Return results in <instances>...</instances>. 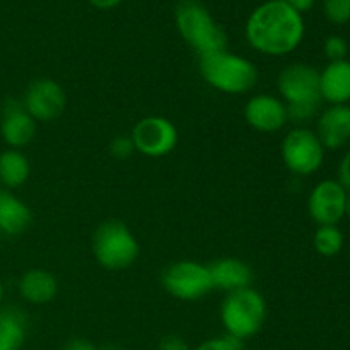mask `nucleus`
I'll list each match as a JSON object with an SVG mask.
<instances>
[{"label": "nucleus", "instance_id": "1", "mask_svg": "<svg viewBox=\"0 0 350 350\" xmlns=\"http://www.w3.org/2000/svg\"><path fill=\"white\" fill-rule=\"evenodd\" d=\"M246 38L260 53L284 57L303 41V16L284 0L263 2L246 21Z\"/></svg>", "mask_w": 350, "mask_h": 350}, {"label": "nucleus", "instance_id": "2", "mask_svg": "<svg viewBox=\"0 0 350 350\" xmlns=\"http://www.w3.org/2000/svg\"><path fill=\"white\" fill-rule=\"evenodd\" d=\"M277 89L294 122H306L317 115L321 103L320 72L306 64H294L284 68L277 79Z\"/></svg>", "mask_w": 350, "mask_h": 350}, {"label": "nucleus", "instance_id": "3", "mask_svg": "<svg viewBox=\"0 0 350 350\" xmlns=\"http://www.w3.org/2000/svg\"><path fill=\"white\" fill-rule=\"evenodd\" d=\"M198 67L205 82L226 94H245L258 82L255 64L228 50L204 55Z\"/></svg>", "mask_w": 350, "mask_h": 350}, {"label": "nucleus", "instance_id": "4", "mask_svg": "<svg viewBox=\"0 0 350 350\" xmlns=\"http://www.w3.org/2000/svg\"><path fill=\"white\" fill-rule=\"evenodd\" d=\"M176 26L183 40L200 57L228 50V36L207 7L198 0H181L176 7Z\"/></svg>", "mask_w": 350, "mask_h": 350}, {"label": "nucleus", "instance_id": "5", "mask_svg": "<svg viewBox=\"0 0 350 350\" xmlns=\"http://www.w3.org/2000/svg\"><path fill=\"white\" fill-rule=\"evenodd\" d=\"M267 320L265 297L252 287L228 293L221 306V321L226 335L245 342L262 330Z\"/></svg>", "mask_w": 350, "mask_h": 350}, {"label": "nucleus", "instance_id": "6", "mask_svg": "<svg viewBox=\"0 0 350 350\" xmlns=\"http://www.w3.org/2000/svg\"><path fill=\"white\" fill-rule=\"evenodd\" d=\"M92 252L99 265L108 270H122L137 260L140 246L133 232L123 222H105L96 231Z\"/></svg>", "mask_w": 350, "mask_h": 350}, {"label": "nucleus", "instance_id": "7", "mask_svg": "<svg viewBox=\"0 0 350 350\" xmlns=\"http://www.w3.org/2000/svg\"><path fill=\"white\" fill-rule=\"evenodd\" d=\"M282 159L291 173L308 176L317 173L325 159V147L314 132L308 129H294L282 142Z\"/></svg>", "mask_w": 350, "mask_h": 350}, {"label": "nucleus", "instance_id": "8", "mask_svg": "<svg viewBox=\"0 0 350 350\" xmlns=\"http://www.w3.org/2000/svg\"><path fill=\"white\" fill-rule=\"evenodd\" d=\"M163 287L181 301H197L207 296L212 286L208 267L197 262H176L163 273Z\"/></svg>", "mask_w": 350, "mask_h": 350}, {"label": "nucleus", "instance_id": "9", "mask_svg": "<svg viewBox=\"0 0 350 350\" xmlns=\"http://www.w3.org/2000/svg\"><path fill=\"white\" fill-rule=\"evenodd\" d=\"M132 142L144 156L163 157L176 147L178 130L164 116H147L133 126Z\"/></svg>", "mask_w": 350, "mask_h": 350}, {"label": "nucleus", "instance_id": "10", "mask_svg": "<svg viewBox=\"0 0 350 350\" xmlns=\"http://www.w3.org/2000/svg\"><path fill=\"white\" fill-rule=\"evenodd\" d=\"M347 195V190L338 181H320L308 198V211L313 221L320 226H337L345 215Z\"/></svg>", "mask_w": 350, "mask_h": 350}, {"label": "nucleus", "instance_id": "11", "mask_svg": "<svg viewBox=\"0 0 350 350\" xmlns=\"http://www.w3.org/2000/svg\"><path fill=\"white\" fill-rule=\"evenodd\" d=\"M67 98L64 89L51 79H40L27 88L23 106L34 122H51L64 113Z\"/></svg>", "mask_w": 350, "mask_h": 350}, {"label": "nucleus", "instance_id": "12", "mask_svg": "<svg viewBox=\"0 0 350 350\" xmlns=\"http://www.w3.org/2000/svg\"><path fill=\"white\" fill-rule=\"evenodd\" d=\"M245 118L258 132H279L287 123V108L282 99L270 94H256L246 103Z\"/></svg>", "mask_w": 350, "mask_h": 350}, {"label": "nucleus", "instance_id": "13", "mask_svg": "<svg viewBox=\"0 0 350 350\" xmlns=\"http://www.w3.org/2000/svg\"><path fill=\"white\" fill-rule=\"evenodd\" d=\"M2 139L10 149H21L27 146L36 135V122L24 109L23 103L7 101L3 106L2 122H0Z\"/></svg>", "mask_w": 350, "mask_h": 350}, {"label": "nucleus", "instance_id": "14", "mask_svg": "<svg viewBox=\"0 0 350 350\" xmlns=\"http://www.w3.org/2000/svg\"><path fill=\"white\" fill-rule=\"evenodd\" d=\"M318 139L325 149H340L350 140V106L332 105L318 120Z\"/></svg>", "mask_w": 350, "mask_h": 350}, {"label": "nucleus", "instance_id": "15", "mask_svg": "<svg viewBox=\"0 0 350 350\" xmlns=\"http://www.w3.org/2000/svg\"><path fill=\"white\" fill-rule=\"evenodd\" d=\"M212 286L214 289L234 293V291L250 287L253 280V272L245 262L238 258H222L208 265Z\"/></svg>", "mask_w": 350, "mask_h": 350}, {"label": "nucleus", "instance_id": "16", "mask_svg": "<svg viewBox=\"0 0 350 350\" xmlns=\"http://www.w3.org/2000/svg\"><path fill=\"white\" fill-rule=\"evenodd\" d=\"M321 99L332 105H347L350 101V62H330L320 74Z\"/></svg>", "mask_w": 350, "mask_h": 350}, {"label": "nucleus", "instance_id": "17", "mask_svg": "<svg viewBox=\"0 0 350 350\" xmlns=\"http://www.w3.org/2000/svg\"><path fill=\"white\" fill-rule=\"evenodd\" d=\"M31 211L21 198L9 190H0V232L9 236L23 234L31 224Z\"/></svg>", "mask_w": 350, "mask_h": 350}, {"label": "nucleus", "instance_id": "18", "mask_svg": "<svg viewBox=\"0 0 350 350\" xmlns=\"http://www.w3.org/2000/svg\"><path fill=\"white\" fill-rule=\"evenodd\" d=\"M57 279L46 270L34 269L24 273L19 280V294L31 304H46L57 296Z\"/></svg>", "mask_w": 350, "mask_h": 350}, {"label": "nucleus", "instance_id": "19", "mask_svg": "<svg viewBox=\"0 0 350 350\" xmlns=\"http://www.w3.org/2000/svg\"><path fill=\"white\" fill-rule=\"evenodd\" d=\"M29 161L19 149H7L0 154V183L17 188L29 178Z\"/></svg>", "mask_w": 350, "mask_h": 350}, {"label": "nucleus", "instance_id": "20", "mask_svg": "<svg viewBox=\"0 0 350 350\" xmlns=\"http://www.w3.org/2000/svg\"><path fill=\"white\" fill-rule=\"evenodd\" d=\"M26 338V320L19 310H5L0 313V345L9 350H19Z\"/></svg>", "mask_w": 350, "mask_h": 350}, {"label": "nucleus", "instance_id": "21", "mask_svg": "<svg viewBox=\"0 0 350 350\" xmlns=\"http://www.w3.org/2000/svg\"><path fill=\"white\" fill-rule=\"evenodd\" d=\"M314 250L323 256H335L344 248V234L337 226H320L313 238Z\"/></svg>", "mask_w": 350, "mask_h": 350}, {"label": "nucleus", "instance_id": "22", "mask_svg": "<svg viewBox=\"0 0 350 350\" xmlns=\"http://www.w3.org/2000/svg\"><path fill=\"white\" fill-rule=\"evenodd\" d=\"M325 16L334 24H345L350 21V0H325Z\"/></svg>", "mask_w": 350, "mask_h": 350}, {"label": "nucleus", "instance_id": "23", "mask_svg": "<svg viewBox=\"0 0 350 350\" xmlns=\"http://www.w3.org/2000/svg\"><path fill=\"white\" fill-rule=\"evenodd\" d=\"M191 350H243V342L231 335H222V337L202 342L200 345Z\"/></svg>", "mask_w": 350, "mask_h": 350}, {"label": "nucleus", "instance_id": "24", "mask_svg": "<svg viewBox=\"0 0 350 350\" xmlns=\"http://www.w3.org/2000/svg\"><path fill=\"white\" fill-rule=\"evenodd\" d=\"M325 55L328 57V60L330 62H340V60H345V57H347V41L344 40L342 36H330L327 38V41H325Z\"/></svg>", "mask_w": 350, "mask_h": 350}, {"label": "nucleus", "instance_id": "25", "mask_svg": "<svg viewBox=\"0 0 350 350\" xmlns=\"http://www.w3.org/2000/svg\"><path fill=\"white\" fill-rule=\"evenodd\" d=\"M135 150V146L132 142V137H116L113 142L109 144V152L115 159H126Z\"/></svg>", "mask_w": 350, "mask_h": 350}, {"label": "nucleus", "instance_id": "26", "mask_svg": "<svg viewBox=\"0 0 350 350\" xmlns=\"http://www.w3.org/2000/svg\"><path fill=\"white\" fill-rule=\"evenodd\" d=\"M159 350H191L190 345L178 335H167L161 340Z\"/></svg>", "mask_w": 350, "mask_h": 350}, {"label": "nucleus", "instance_id": "27", "mask_svg": "<svg viewBox=\"0 0 350 350\" xmlns=\"http://www.w3.org/2000/svg\"><path fill=\"white\" fill-rule=\"evenodd\" d=\"M338 183L350 191V152H347L342 159L340 166H338Z\"/></svg>", "mask_w": 350, "mask_h": 350}, {"label": "nucleus", "instance_id": "28", "mask_svg": "<svg viewBox=\"0 0 350 350\" xmlns=\"http://www.w3.org/2000/svg\"><path fill=\"white\" fill-rule=\"evenodd\" d=\"M286 3H289L291 7H293L294 10H297L299 14L306 12V10H310L311 7H313L314 0H284Z\"/></svg>", "mask_w": 350, "mask_h": 350}, {"label": "nucleus", "instance_id": "29", "mask_svg": "<svg viewBox=\"0 0 350 350\" xmlns=\"http://www.w3.org/2000/svg\"><path fill=\"white\" fill-rule=\"evenodd\" d=\"M64 350H98L94 345H91L89 342L84 340H74L67 345Z\"/></svg>", "mask_w": 350, "mask_h": 350}, {"label": "nucleus", "instance_id": "30", "mask_svg": "<svg viewBox=\"0 0 350 350\" xmlns=\"http://www.w3.org/2000/svg\"><path fill=\"white\" fill-rule=\"evenodd\" d=\"M89 2L98 7V9H113V7L122 3V0H89Z\"/></svg>", "mask_w": 350, "mask_h": 350}, {"label": "nucleus", "instance_id": "31", "mask_svg": "<svg viewBox=\"0 0 350 350\" xmlns=\"http://www.w3.org/2000/svg\"><path fill=\"white\" fill-rule=\"evenodd\" d=\"M345 215H349V219H350V195H347V204H345Z\"/></svg>", "mask_w": 350, "mask_h": 350}, {"label": "nucleus", "instance_id": "32", "mask_svg": "<svg viewBox=\"0 0 350 350\" xmlns=\"http://www.w3.org/2000/svg\"><path fill=\"white\" fill-rule=\"evenodd\" d=\"M2 299H3V286L2 282H0V303H2Z\"/></svg>", "mask_w": 350, "mask_h": 350}, {"label": "nucleus", "instance_id": "33", "mask_svg": "<svg viewBox=\"0 0 350 350\" xmlns=\"http://www.w3.org/2000/svg\"><path fill=\"white\" fill-rule=\"evenodd\" d=\"M0 350H9L7 347H3V345H0Z\"/></svg>", "mask_w": 350, "mask_h": 350}, {"label": "nucleus", "instance_id": "34", "mask_svg": "<svg viewBox=\"0 0 350 350\" xmlns=\"http://www.w3.org/2000/svg\"><path fill=\"white\" fill-rule=\"evenodd\" d=\"M106 350H116V349H106Z\"/></svg>", "mask_w": 350, "mask_h": 350}]
</instances>
